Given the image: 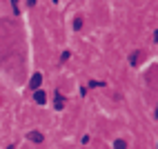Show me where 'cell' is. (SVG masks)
I'll return each instance as SVG.
<instances>
[{
  "instance_id": "1",
  "label": "cell",
  "mask_w": 158,
  "mask_h": 149,
  "mask_svg": "<svg viewBox=\"0 0 158 149\" xmlns=\"http://www.w3.org/2000/svg\"><path fill=\"white\" fill-rule=\"evenodd\" d=\"M34 100H36L38 105H45V102H47V93L40 91V89H36V91H34Z\"/></svg>"
},
{
  "instance_id": "2",
  "label": "cell",
  "mask_w": 158,
  "mask_h": 149,
  "mask_svg": "<svg viewBox=\"0 0 158 149\" xmlns=\"http://www.w3.org/2000/svg\"><path fill=\"white\" fill-rule=\"evenodd\" d=\"M40 82H43V76H40V73H34V78H31V89H38L40 87Z\"/></svg>"
},
{
  "instance_id": "3",
  "label": "cell",
  "mask_w": 158,
  "mask_h": 149,
  "mask_svg": "<svg viewBox=\"0 0 158 149\" xmlns=\"http://www.w3.org/2000/svg\"><path fill=\"white\" fill-rule=\"evenodd\" d=\"M54 105H56V109H62V107H65V96H62L60 91L56 93V102H54Z\"/></svg>"
},
{
  "instance_id": "4",
  "label": "cell",
  "mask_w": 158,
  "mask_h": 149,
  "mask_svg": "<svg viewBox=\"0 0 158 149\" xmlns=\"http://www.w3.org/2000/svg\"><path fill=\"white\" fill-rule=\"evenodd\" d=\"M29 140H34V143H43V134H40V131H31V134H29Z\"/></svg>"
},
{
  "instance_id": "5",
  "label": "cell",
  "mask_w": 158,
  "mask_h": 149,
  "mask_svg": "<svg viewBox=\"0 0 158 149\" xmlns=\"http://www.w3.org/2000/svg\"><path fill=\"white\" fill-rule=\"evenodd\" d=\"M114 147H116V149H127V143H125V140H116Z\"/></svg>"
},
{
  "instance_id": "6",
  "label": "cell",
  "mask_w": 158,
  "mask_h": 149,
  "mask_svg": "<svg viewBox=\"0 0 158 149\" xmlns=\"http://www.w3.org/2000/svg\"><path fill=\"white\" fill-rule=\"evenodd\" d=\"M80 27H82V18L76 16V20H73V29H80Z\"/></svg>"
},
{
  "instance_id": "7",
  "label": "cell",
  "mask_w": 158,
  "mask_h": 149,
  "mask_svg": "<svg viewBox=\"0 0 158 149\" xmlns=\"http://www.w3.org/2000/svg\"><path fill=\"white\" fill-rule=\"evenodd\" d=\"M129 62H131V65H138V54H131V58H129Z\"/></svg>"
},
{
  "instance_id": "8",
  "label": "cell",
  "mask_w": 158,
  "mask_h": 149,
  "mask_svg": "<svg viewBox=\"0 0 158 149\" xmlns=\"http://www.w3.org/2000/svg\"><path fill=\"white\" fill-rule=\"evenodd\" d=\"M36 5V0H27V7H34Z\"/></svg>"
},
{
  "instance_id": "9",
  "label": "cell",
  "mask_w": 158,
  "mask_h": 149,
  "mask_svg": "<svg viewBox=\"0 0 158 149\" xmlns=\"http://www.w3.org/2000/svg\"><path fill=\"white\" fill-rule=\"evenodd\" d=\"M11 2H14V7H16V5H18V0H11Z\"/></svg>"
},
{
  "instance_id": "10",
  "label": "cell",
  "mask_w": 158,
  "mask_h": 149,
  "mask_svg": "<svg viewBox=\"0 0 158 149\" xmlns=\"http://www.w3.org/2000/svg\"><path fill=\"white\" fill-rule=\"evenodd\" d=\"M51 2H58V0H51Z\"/></svg>"
},
{
  "instance_id": "11",
  "label": "cell",
  "mask_w": 158,
  "mask_h": 149,
  "mask_svg": "<svg viewBox=\"0 0 158 149\" xmlns=\"http://www.w3.org/2000/svg\"><path fill=\"white\" fill-rule=\"evenodd\" d=\"M7 149H14V147H7Z\"/></svg>"
}]
</instances>
